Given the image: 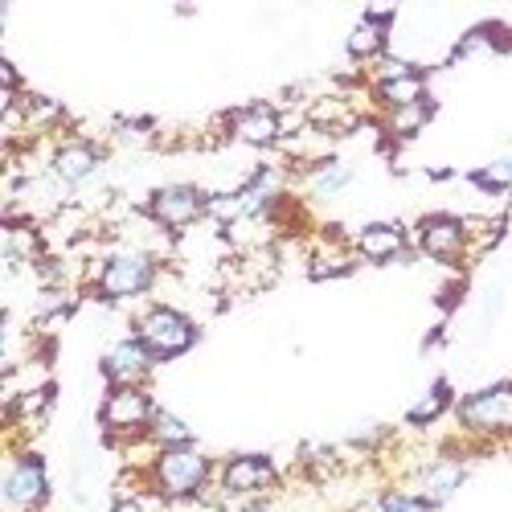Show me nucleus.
Instances as JSON below:
<instances>
[{"instance_id":"obj_2","label":"nucleus","mask_w":512,"mask_h":512,"mask_svg":"<svg viewBox=\"0 0 512 512\" xmlns=\"http://www.w3.org/2000/svg\"><path fill=\"white\" fill-rule=\"evenodd\" d=\"M213 476H218V463L197 447H177V451H160L148 467V484L152 496L177 504V500H197Z\"/></svg>"},{"instance_id":"obj_6","label":"nucleus","mask_w":512,"mask_h":512,"mask_svg":"<svg viewBox=\"0 0 512 512\" xmlns=\"http://www.w3.org/2000/svg\"><path fill=\"white\" fill-rule=\"evenodd\" d=\"M209 209V193L201 185H189V181H177V185H160L144 213L164 230V234H185L189 226H197Z\"/></svg>"},{"instance_id":"obj_7","label":"nucleus","mask_w":512,"mask_h":512,"mask_svg":"<svg viewBox=\"0 0 512 512\" xmlns=\"http://www.w3.org/2000/svg\"><path fill=\"white\" fill-rule=\"evenodd\" d=\"M5 508L9 512H41L50 500V472H46V459L37 451H21L9 459V472H5Z\"/></svg>"},{"instance_id":"obj_10","label":"nucleus","mask_w":512,"mask_h":512,"mask_svg":"<svg viewBox=\"0 0 512 512\" xmlns=\"http://www.w3.org/2000/svg\"><path fill=\"white\" fill-rule=\"evenodd\" d=\"M218 484L226 488V496H263V492L279 488L283 476L271 455L246 451V455H230L218 463Z\"/></svg>"},{"instance_id":"obj_24","label":"nucleus","mask_w":512,"mask_h":512,"mask_svg":"<svg viewBox=\"0 0 512 512\" xmlns=\"http://www.w3.org/2000/svg\"><path fill=\"white\" fill-rule=\"evenodd\" d=\"M234 512H279L275 504H267V500H246V504H238Z\"/></svg>"},{"instance_id":"obj_8","label":"nucleus","mask_w":512,"mask_h":512,"mask_svg":"<svg viewBox=\"0 0 512 512\" xmlns=\"http://www.w3.org/2000/svg\"><path fill=\"white\" fill-rule=\"evenodd\" d=\"M410 242L418 254H426V259L459 267L467 259V222L455 218V213H422Z\"/></svg>"},{"instance_id":"obj_20","label":"nucleus","mask_w":512,"mask_h":512,"mask_svg":"<svg viewBox=\"0 0 512 512\" xmlns=\"http://www.w3.org/2000/svg\"><path fill=\"white\" fill-rule=\"evenodd\" d=\"M447 410H455V394H451V381L439 377L435 386L426 390V394L406 410V422H410V426H435Z\"/></svg>"},{"instance_id":"obj_5","label":"nucleus","mask_w":512,"mask_h":512,"mask_svg":"<svg viewBox=\"0 0 512 512\" xmlns=\"http://www.w3.org/2000/svg\"><path fill=\"white\" fill-rule=\"evenodd\" d=\"M132 332L152 349L156 361H177L197 345V324L173 304H148L132 320Z\"/></svg>"},{"instance_id":"obj_9","label":"nucleus","mask_w":512,"mask_h":512,"mask_svg":"<svg viewBox=\"0 0 512 512\" xmlns=\"http://www.w3.org/2000/svg\"><path fill=\"white\" fill-rule=\"evenodd\" d=\"M226 136L246 148H279L283 144V111L271 103H246L222 115Z\"/></svg>"},{"instance_id":"obj_4","label":"nucleus","mask_w":512,"mask_h":512,"mask_svg":"<svg viewBox=\"0 0 512 512\" xmlns=\"http://www.w3.org/2000/svg\"><path fill=\"white\" fill-rule=\"evenodd\" d=\"M156 398L148 386H107V398L99 406V422L111 447H127L132 439L148 435V426L156 418Z\"/></svg>"},{"instance_id":"obj_1","label":"nucleus","mask_w":512,"mask_h":512,"mask_svg":"<svg viewBox=\"0 0 512 512\" xmlns=\"http://www.w3.org/2000/svg\"><path fill=\"white\" fill-rule=\"evenodd\" d=\"M160 283V259L144 246H123L111 250L103 263L87 271V291L103 304H123V300H140Z\"/></svg>"},{"instance_id":"obj_11","label":"nucleus","mask_w":512,"mask_h":512,"mask_svg":"<svg viewBox=\"0 0 512 512\" xmlns=\"http://www.w3.org/2000/svg\"><path fill=\"white\" fill-rule=\"evenodd\" d=\"M156 365L160 361L152 357V349L144 345L136 332L119 336L115 345L103 353V377H107V386H148Z\"/></svg>"},{"instance_id":"obj_15","label":"nucleus","mask_w":512,"mask_h":512,"mask_svg":"<svg viewBox=\"0 0 512 512\" xmlns=\"http://www.w3.org/2000/svg\"><path fill=\"white\" fill-rule=\"evenodd\" d=\"M418 496L431 504V508H439V504H447L459 488H463V480H467V463H463V455H439V459H431V463H422L418 467Z\"/></svg>"},{"instance_id":"obj_19","label":"nucleus","mask_w":512,"mask_h":512,"mask_svg":"<svg viewBox=\"0 0 512 512\" xmlns=\"http://www.w3.org/2000/svg\"><path fill=\"white\" fill-rule=\"evenodd\" d=\"M193 426L185 422V418H177L173 410H156V418H152V426H148V443L156 447V451H177V447H193Z\"/></svg>"},{"instance_id":"obj_22","label":"nucleus","mask_w":512,"mask_h":512,"mask_svg":"<svg viewBox=\"0 0 512 512\" xmlns=\"http://www.w3.org/2000/svg\"><path fill=\"white\" fill-rule=\"evenodd\" d=\"M377 512H435L418 492H402V488H386L377 496Z\"/></svg>"},{"instance_id":"obj_3","label":"nucleus","mask_w":512,"mask_h":512,"mask_svg":"<svg viewBox=\"0 0 512 512\" xmlns=\"http://www.w3.org/2000/svg\"><path fill=\"white\" fill-rule=\"evenodd\" d=\"M455 422L463 439L472 443H500L512 439V381H496V386H484L476 394H467L455 402Z\"/></svg>"},{"instance_id":"obj_23","label":"nucleus","mask_w":512,"mask_h":512,"mask_svg":"<svg viewBox=\"0 0 512 512\" xmlns=\"http://www.w3.org/2000/svg\"><path fill=\"white\" fill-rule=\"evenodd\" d=\"M111 512H152V496H115Z\"/></svg>"},{"instance_id":"obj_16","label":"nucleus","mask_w":512,"mask_h":512,"mask_svg":"<svg viewBox=\"0 0 512 512\" xmlns=\"http://www.w3.org/2000/svg\"><path fill=\"white\" fill-rule=\"evenodd\" d=\"M304 181H308V193H312L316 201H328V197L345 193V189L353 185V164L340 160V156H324L320 164L308 168Z\"/></svg>"},{"instance_id":"obj_12","label":"nucleus","mask_w":512,"mask_h":512,"mask_svg":"<svg viewBox=\"0 0 512 512\" xmlns=\"http://www.w3.org/2000/svg\"><path fill=\"white\" fill-rule=\"evenodd\" d=\"M353 250H357V259L361 263H377V267H386V263H406L414 259V242H410V230L398 226V222H369L353 234Z\"/></svg>"},{"instance_id":"obj_18","label":"nucleus","mask_w":512,"mask_h":512,"mask_svg":"<svg viewBox=\"0 0 512 512\" xmlns=\"http://www.w3.org/2000/svg\"><path fill=\"white\" fill-rule=\"evenodd\" d=\"M369 95L377 99L381 111H398V107L422 103V99H431L426 95V70H418L410 78H394V82H369Z\"/></svg>"},{"instance_id":"obj_17","label":"nucleus","mask_w":512,"mask_h":512,"mask_svg":"<svg viewBox=\"0 0 512 512\" xmlns=\"http://www.w3.org/2000/svg\"><path fill=\"white\" fill-rule=\"evenodd\" d=\"M431 119H435V99H422V103L386 111V119H381V132H386V140H394V144H406L418 132H426V123H431Z\"/></svg>"},{"instance_id":"obj_14","label":"nucleus","mask_w":512,"mask_h":512,"mask_svg":"<svg viewBox=\"0 0 512 512\" xmlns=\"http://www.w3.org/2000/svg\"><path fill=\"white\" fill-rule=\"evenodd\" d=\"M394 9H365L361 21L349 29L345 37V54L353 62H381L390 54V25H394Z\"/></svg>"},{"instance_id":"obj_13","label":"nucleus","mask_w":512,"mask_h":512,"mask_svg":"<svg viewBox=\"0 0 512 512\" xmlns=\"http://www.w3.org/2000/svg\"><path fill=\"white\" fill-rule=\"evenodd\" d=\"M103 168V148L87 136H66L54 144V156H50V173L66 185V189H78L87 185L95 173Z\"/></svg>"},{"instance_id":"obj_21","label":"nucleus","mask_w":512,"mask_h":512,"mask_svg":"<svg viewBox=\"0 0 512 512\" xmlns=\"http://www.w3.org/2000/svg\"><path fill=\"white\" fill-rule=\"evenodd\" d=\"M472 185H476L480 193H488V197L508 193V189H512V156H504V160H492V164L476 168V173H472Z\"/></svg>"}]
</instances>
